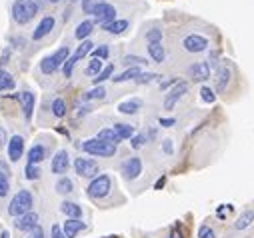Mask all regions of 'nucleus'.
Instances as JSON below:
<instances>
[{
	"mask_svg": "<svg viewBox=\"0 0 254 238\" xmlns=\"http://www.w3.org/2000/svg\"><path fill=\"white\" fill-rule=\"evenodd\" d=\"M104 94H106V90H104L102 88V86H94V88L92 90H88L86 94H84L82 96V100H100V98H104Z\"/></svg>",
	"mask_w": 254,
	"mask_h": 238,
	"instance_id": "nucleus-38",
	"label": "nucleus"
},
{
	"mask_svg": "<svg viewBox=\"0 0 254 238\" xmlns=\"http://www.w3.org/2000/svg\"><path fill=\"white\" fill-rule=\"evenodd\" d=\"M158 124L164 126V128H170V126L176 124V120H174V118H158Z\"/></svg>",
	"mask_w": 254,
	"mask_h": 238,
	"instance_id": "nucleus-51",
	"label": "nucleus"
},
{
	"mask_svg": "<svg viewBox=\"0 0 254 238\" xmlns=\"http://www.w3.org/2000/svg\"><path fill=\"white\" fill-rule=\"evenodd\" d=\"M0 238H10V234H8V232H6V230H4V232H2V234H0Z\"/></svg>",
	"mask_w": 254,
	"mask_h": 238,
	"instance_id": "nucleus-58",
	"label": "nucleus"
},
{
	"mask_svg": "<svg viewBox=\"0 0 254 238\" xmlns=\"http://www.w3.org/2000/svg\"><path fill=\"white\" fill-rule=\"evenodd\" d=\"M8 192H10L8 176H6V172H0V198H4Z\"/></svg>",
	"mask_w": 254,
	"mask_h": 238,
	"instance_id": "nucleus-40",
	"label": "nucleus"
},
{
	"mask_svg": "<svg viewBox=\"0 0 254 238\" xmlns=\"http://www.w3.org/2000/svg\"><path fill=\"white\" fill-rule=\"evenodd\" d=\"M112 72H114V66L112 64H108L106 68H102V72L98 74V76H94L92 78V82H94V86H100L104 80H108V78H112Z\"/></svg>",
	"mask_w": 254,
	"mask_h": 238,
	"instance_id": "nucleus-37",
	"label": "nucleus"
},
{
	"mask_svg": "<svg viewBox=\"0 0 254 238\" xmlns=\"http://www.w3.org/2000/svg\"><path fill=\"white\" fill-rule=\"evenodd\" d=\"M146 50H148V56H150L156 64H162V62H164L166 50H164V46H162V42H148Z\"/></svg>",
	"mask_w": 254,
	"mask_h": 238,
	"instance_id": "nucleus-18",
	"label": "nucleus"
},
{
	"mask_svg": "<svg viewBox=\"0 0 254 238\" xmlns=\"http://www.w3.org/2000/svg\"><path fill=\"white\" fill-rule=\"evenodd\" d=\"M38 10H40V4L36 2V0H14V4H12V20L16 24L24 26L38 14Z\"/></svg>",
	"mask_w": 254,
	"mask_h": 238,
	"instance_id": "nucleus-1",
	"label": "nucleus"
},
{
	"mask_svg": "<svg viewBox=\"0 0 254 238\" xmlns=\"http://www.w3.org/2000/svg\"><path fill=\"white\" fill-rule=\"evenodd\" d=\"M252 222H254V210H244V212L238 216V218H236L234 228H236V230H246Z\"/></svg>",
	"mask_w": 254,
	"mask_h": 238,
	"instance_id": "nucleus-25",
	"label": "nucleus"
},
{
	"mask_svg": "<svg viewBox=\"0 0 254 238\" xmlns=\"http://www.w3.org/2000/svg\"><path fill=\"white\" fill-rule=\"evenodd\" d=\"M50 238H66L64 230H62L58 224H52V230H50Z\"/></svg>",
	"mask_w": 254,
	"mask_h": 238,
	"instance_id": "nucleus-48",
	"label": "nucleus"
},
{
	"mask_svg": "<svg viewBox=\"0 0 254 238\" xmlns=\"http://www.w3.org/2000/svg\"><path fill=\"white\" fill-rule=\"evenodd\" d=\"M198 238H216V234H214V230L210 228L208 224H204V226H200V230H198Z\"/></svg>",
	"mask_w": 254,
	"mask_h": 238,
	"instance_id": "nucleus-46",
	"label": "nucleus"
},
{
	"mask_svg": "<svg viewBox=\"0 0 254 238\" xmlns=\"http://www.w3.org/2000/svg\"><path fill=\"white\" fill-rule=\"evenodd\" d=\"M44 156H46V148L42 144H34L26 154V162L28 164H40L42 160H44Z\"/></svg>",
	"mask_w": 254,
	"mask_h": 238,
	"instance_id": "nucleus-21",
	"label": "nucleus"
},
{
	"mask_svg": "<svg viewBox=\"0 0 254 238\" xmlns=\"http://www.w3.org/2000/svg\"><path fill=\"white\" fill-rule=\"evenodd\" d=\"M74 170L76 174L82 176V178H96L98 176V162L92 160V158H84V156H78L74 158Z\"/></svg>",
	"mask_w": 254,
	"mask_h": 238,
	"instance_id": "nucleus-8",
	"label": "nucleus"
},
{
	"mask_svg": "<svg viewBox=\"0 0 254 238\" xmlns=\"http://www.w3.org/2000/svg\"><path fill=\"white\" fill-rule=\"evenodd\" d=\"M30 238H44V230H42V228L38 226L36 230H32V234H30Z\"/></svg>",
	"mask_w": 254,
	"mask_h": 238,
	"instance_id": "nucleus-54",
	"label": "nucleus"
},
{
	"mask_svg": "<svg viewBox=\"0 0 254 238\" xmlns=\"http://www.w3.org/2000/svg\"><path fill=\"white\" fill-rule=\"evenodd\" d=\"M92 16H94V22H98L100 26L110 24V22H114V20H116V8L110 2L98 0V4L92 10Z\"/></svg>",
	"mask_w": 254,
	"mask_h": 238,
	"instance_id": "nucleus-7",
	"label": "nucleus"
},
{
	"mask_svg": "<svg viewBox=\"0 0 254 238\" xmlns=\"http://www.w3.org/2000/svg\"><path fill=\"white\" fill-rule=\"evenodd\" d=\"M70 2H72V4H74V2H78V0H70Z\"/></svg>",
	"mask_w": 254,
	"mask_h": 238,
	"instance_id": "nucleus-60",
	"label": "nucleus"
},
{
	"mask_svg": "<svg viewBox=\"0 0 254 238\" xmlns=\"http://www.w3.org/2000/svg\"><path fill=\"white\" fill-rule=\"evenodd\" d=\"M12 44H16V48H20V46L24 44V40H22V38H10V46H12Z\"/></svg>",
	"mask_w": 254,
	"mask_h": 238,
	"instance_id": "nucleus-55",
	"label": "nucleus"
},
{
	"mask_svg": "<svg viewBox=\"0 0 254 238\" xmlns=\"http://www.w3.org/2000/svg\"><path fill=\"white\" fill-rule=\"evenodd\" d=\"M52 58H54V62H56V66H64V62L70 58V50H68V46H60V48L52 54Z\"/></svg>",
	"mask_w": 254,
	"mask_h": 238,
	"instance_id": "nucleus-33",
	"label": "nucleus"
},
{
	"mask_svg": "<svg viewBox=\"0 0 254 238\" xmlns=\"http://www.w3.org/2000/svg\"><path fill=\"white\" fill-rule=\"evenodd\" d=\"M200 98L206 104H214L216 102V90L210 88V86H202V88H200Z\"/></svg>",
	"mask_w": 254,
	"mask_h": 238,
	"instance_id": "nucleus-36",
	"label": "nucleus"
},
{
	"mask_svg": "<svg viewBox=\"0 0 254 238\" xmlns=\"http://www.w3.org/2000/svg\"><path fill=\"white\" fill-rule=\"evenodd\" d=\"M14 86H16V80L10 72H6L4 68H0V92H4V90H14Z\"/></svg>",
	"mask_w": 254,
	"mask_h": 238,
	"instance_id": "nucleus-26",
	"label": "nucleus"
},
{
	"mask_svg": "<svg viewBox=\"0 0 254 238\" xmlns=\"http://www.w3.org/2000/svg\"><path fill=\"white\" fill-rule=\"evenodd\" d=\"M108 56H110V48H108L106 44H102V46H98V48H94V50H92V58L106 60Z\"/></svg>",
	"mask_w": 254,
	"mask_h": 238,
	"instance_id": "nucleus-41",
	"label": "nucleus"
},
{
	"mask_svg": "<svg viewBox=\"0 0 254 238\" xmlns=\"http://www.w3.org/2000/svg\"><path fill=\"white\" fill-rule=\"evenodd\" d=\"M146 40H148V42H160V40H162V30H158V28L148 30V32H146Z\"/></svg>",
	"mask_w": 254,
	"mask_h": 238,
	"instance_id": "nucleus-45",
	"label": "nucleus"
},
{
	"mask_svg": "<svg viewBox=\"0 0 254 238\" xmlns=\"http://www.w3.org/2000/svg\"><path fill=\"white\" fill-rule=\"evenodd\" d=\"M162 150H164V154H172V152H174L172 140H164V142H162Z\"/></svg>",
	"mask_w": 254,
	"mask_h": 238,
	"instance_id": "nucleus-49",
	"label": "nucleus"
},
{
	"mask_svg": "<svg viewBox=\"0 0 254 238\" xmlns=\"http://www.w3.org/2000/svg\"><path fill=\"white\" fill-rule=\"evenodd\" d=\"M156 78H160V74H154V72H142V74L136 78V84H148V82H152V80H156Z\"/></svg>",
	"mask_w": 254,
	"mask_h": 238,
	"instance_id": "nucleus-43",
	"label": "nucleus"
},
{
	"mask_svg": "<svg viewBox=\"0 0 254 238\" xmlns=\"http://www.w3.org/2000/svg\"><path fill=\"white\" fill-rule=\"evenodd\" d=\"M74 66H76V60L70 56V58L64 62V66H62V72H64V76H66V78H70V76H72V70H74Z\"/></svg>",
	"mask_w": 254,
	"mask_h": 238,
	"instance_id": "nucleus-44",
	"label": "nucleus"
},
{
	"mask_svg": "<svg viewBox=\"0 0 254 238\" xmlns=\"http://www.w3.org/2000/svg\"><path fill=\"white\" fill-rule=\"evenodd\" d=\"M46 2H50V4H58L60 0H46Z\"/></svg>",
	"mask_w": 254,
	"mask_h": 238,
	"instance_id": "nucleus-59",
	"label": "nucleus"
},
{
	"mask_svg": "<svg viewBox=\"0 0 254 238\" xmlns=\"http://www.w3.org/2000/svg\"><path fill=\"white\" fill-rule=\"evenodd\" d=\"M106 238H116V236H106Z\"/></svg>",
	"mask_w": 254,
	"mask_h": 238,
	"instance_id": "nucleus-61",
	"label": "nucleus"
},
{
	"mask_svg": "<svg viewBox=\"0 0 254 238\" xmlns=\"http://www.w3.org/2000/svg\"><path fill=\"white\" fill-rule=\"evenodd\" d=\"M142 74V70H140V66H130V68H126L122 74H118V76H114L112 78V82H116V84H120V82H128V80H136L138 76Z\"/></svg>",
	"mask_w": 254,
	"mask_h": 238,
	"instance_id": "nucleus-24",
	"label": "nucleus"
},
{
	"mask_svg": "<svg viewBox=\"0 0 254 238\" xmlns=\"http://www.w3.org/2000/svg\"><path fill=\"white\" fill-rule=\"evenodd\" d=\"M146 142H148V136H146V134H142V132H140V134H134V136L130 138V146H132L134 150L142 148Z\"/></svg>",
	"mask_w": 254,
	"mask_h": 238,
	"instance_id": "nucleus-42",
	"label": "nucleus"
},
{
	"mask_svg": "<svg viewBox=\"0 0 254 238\" xmlns=\"http://www.w3.org/2000/svg\"><path fill=\"white\" fill-rule=\"evenodd\" d=\"M56 192L58 194H70L72 190H74V184H72V180L70 178H66V176H62V178H58L56 180Z\"/></svg>",
	"mask_w": 254,
	"mask_h": 238,
	"instance_id": "nucleus-31",
	"label": "nucleus"
},
{
	"mask_svg": "<svg viewBox=\"0 0 254 238\" xmlns=\"http://www.w3.org/2000/svg\"><path fill=\"white\" fill-rule=\"evenodd\" d=\"M8 58H10V48H6L2 52V56H0V68H4L6 64H8Z\"/></svg>",
	"mask_w": 254,
	"mask_h": 238,
	"instance_id": "nucleus-50",
	"label": "nucleus"
},
{
	"mask_svg": "<svg viewBox=\"0 0 254 238\" xmlns=\"http://www.w3.org/2000/svg\"><path fill=\"white\" fill-rule=\"evenodd\" d=\"M112 128H114V130L118 132V136H120L122 140H126V138H132V136H134V126H132V124H124V122H118V124H114Z\"/></svg>",
	"mask_w": 254,
	"mask_h": 238,
	"instance_id": "nucleus-29",
	"label": "nucleus"
},
{
	"mask_svg": "<svg viewBox=\"0 0 254 238\" xmlns=\"http://www.w3.org/2000/svg\"><path fill=\"white\" fill-rule=\"evenodd\" d=\"M122 64H126V66H144V64H148V60L146 58H142V56H136V54H126L124 58H122Z\"/></svg>",
	"mask_w": 254,
	"mask_h": 238,
	"instance_id": "nucleus-34",
	"label": "nucleus"
},
{
	"mask_svg": "<svg viewBox=\"0 0 254 238\" xmlns=\"http://www.w3.org/2000/svg\"><path fill=\"white\" fill-rule=\"evenodd\" d=\"M94 20H82V22L76 26V30H74V38L76 40H88V36L92 34V30H94Z\"/></svg>",
	"mask_w": 254,
	"mask_h": 238,
	"instance_id": "nucleus-20",
	"label": "nucleus"
},
{
	"mask_svg": "<svg viewBox=\"0 0 254 238\" xmlns=\"http://www.w3.org/2000/svg\"><path fill=\"white\" fill-rule=\"evenodd\" d=\"M38 176H40V168H38V164H28V162H26L24 178H26V180H38Z\"/></svg>",
	"mask_w": 254,
	"mask_h": 238,
	"instance_id": "nucleus-39",
	"label": "nucleus"
},
{
	"mask_svg": "<svg viewBox=\"0 0 254 238\" xmlns=\"http://www.w3.org/2000/svg\"><path fill=\"white\" fill-rule=\"evenodd\" d=\"M4 142H8L6 140V132H4V128H0V148L4 146Z\"/></svg>",
	"mask_w": 254,
	"mask_h": 238,
	"instance_id": "nucleus-56",
	"label": "nucleus"
},
{
	"mask_svg": "<svg viewBox=\"0 0 254 238\" xmlns=\"http://www.w3.org/2000/svg\"><path fill=\"white\" fill-rule=\"evenodd\" d=\"M178 82H180L178 78H170V80H166V82H162V84H160V90L170 88V86H174V84H178Z\"/></svg>",
	"mask_w": 254,
	"mask_h": 238,
	"instance_id": "nucleus-52",
	"label": "nucleus"
},
{
	"mask_svg": "<svg viewBox=\"0 0 254 238\" xmlns=\"http://www.w3.org/2000/svg\"><path fill=\"white\" fill-rule=\"evenodd\" d=\"M18 102H20V108H22V114H24V120L30 122L32 120V112H34V94L30 90H24L18 94Z\"/></svg>",
	"mask_w": 254,
	"mask_h": 238,
	"instance_id": "nucleus-15",
	"label": "nucleus"
},
{
	"mask_svg": "<svg viewBox=\"0 0 254 238\" xmlns=\"http://www.w3.org/2000/svg\"><path fill=\"white\" fill-rule=\"evenodd\" d=\"M60 212L66 214L68 218H82V208L76 202H70V200H64L60 204Z\"/></svg>",
	"mask_w": 254,
	"mask_h": 238,
	"instance_id": "nucleus-23",
	"label": "nucleus"
},
{
	"mask_svg": "<svg viewBox=\"0 0 254 238\" xmlns=\"http://www.w3.org/2000/svg\"><path fill=\"white\" fill-rule=\"evenodd\" d=\"M96 4H98V0H82V10H84V14H92V10H94Z\"/></svg>",
	"mask_w": 254,
	"mask_h": 238,
	"instance_id": "nucleus-47",
	"label": "nucleus"
},
{
	"mask_svg": "<svg viewBox=\"0 0 254 238\" xmlns=\"http://www.w3.org/2000/svg\"><path fill=\"white\" fill-rule=\"evenodd\" d=\"M110 190H112V178L108 174H98L86 186V196L90 200H102V198L108 196Z\"/></svg>",
	"mask_w": 254,
	"mask_h": 238,
	"instance_id": "nucleus-2",
	"label": "nucleus"
},
{
	"mask_svg": "<svg viewBox=\"0 0 254 238\" xmlns=\"http://www.w3.org/2000/svg\"><path fill=\"white\" fill-rule=\"evenodd\" d=\"M52 114L56 118H64V114H66V102L62 100V98H54L52 100Z\"/></svg>",
	"mask_w": 254,
	"mask_h": 238,
	"instance_id": "nucleus-35",
	"label": "nucleus"
},
{
	"mask_svg": "<svg viewBox=\"0 0 254 238\" xmlns=\"http://www.w3.org/2000/svg\"><path fill=\"white\" fill-rule=\"evenodd\" d=\"M96 138H100V140H104V142H110V144L122 142V138L118 136V132L114 130V128H102V130L96 134Z\"/></svg>",
	"mask_w": 254,
	"mask_h": 238,
	"instance_id": "nucleus-27",
	"label": "nucleus"
},
{
	"mask_svg": "<svg viewBox=\"0 0 254 238\" xmlns=\"http://www.w3.org/2000/svg\"><path fill=\"white\" fill-rule=\"evenodd\" d=\"M100 72H102V60L100 58H92L86 64V68H84V74L86 76H98Z\"/></svg>",
	"mask_w": 254,
	"mask_h": 238,
	"instance_id": "nucleus-32",
	"label": "nucleus"
},
{
	"mask_svg": "<svg viewBox=\"0 0 254 238\" xmlns=\"http://www.w3.org/2000/svg\"><path fill=\"white\" fill-rule=\"evenodd\" d=\"M54 22L56 20L52 18V16H44L38 22V26H36V30L32 32V40H42L44 36H48L52 30H54Z\"/></svg>",
	"mask_w": 254,
	"mask_h": 238,
	"instance_id": "nucleus-16",
	"label": "nucleus"
},
{
	"mask_svg": "<svg viewBox=\"0 0 254 238\" xmlns=\"http://www.w3.org/2000/svg\"><path fill=\"white\" fill-rule=\"evenodd\" d=\"M232 80H234V70H232L230 64H222V66H218V70L214 74V90H216V94H226Z\"/></svg>",
	"mask_w": 254,
	"mask_h": 238,
	"instance_id": "nucleus-6",
	"label": "nucleus"
},
{
	"mask_svg": "<svg viewBox=\"0 0 254 238\" xmlns=\"http://www.w3.org/2000/svg\"><path fill=\"white\" fill-rule=\"evenodd\" d=\"M80 148H82L86 154H90V156H100V158H110V156L116 154V144L104 142V140H100V138L84 140V142L80 144Z\"/></svg>",
	"mask_w": 254,
	"mask_h": 238,
	"instance_id": "nucleus-3",
	"label": "nucleus"
},
{
	"mask_svg": "<svg viewBox=\"0 0 254 238\" xmlns=\"http://www.w3.org/2000/svg\"><path fill=\"white\" fill-rule=\"evenodd\" d=\"M186 72L194 82H206L210 78V64L208 62H194V64H190Z\"/></svg>",
	"mask_w": 254,
	"mask_h": 238,
	"instance_id": "nucleus-12",
	"label": "nucleus"
},
{
	"mask_svg": "<svg viewBox=\"0 0 254 238\" xmlns=\"http://www.w3.org/2000/svg\"><path fill=\"white\" fill-rule=\"evenodd\" d=\"M94 50V44H92V40H82L80 42V46L76 48V52L72 54V58L78 62L80 58H84V56H86V54H90Z\"/></svg>",
	"mask_w": 254,
	"mask_h": 238,
	"instance_id": "nucleus-28",
	"label": "nucleus"
},
{
	"mask_svg": "<svg viewBox=\"0 0 254 238\" xmlns=\"http://www.w3.org/2000/svg\"><path fill=\"white\" fill-rule=\"evenodd\" d=\"M128 26H130L128 20H124V18H116L114 22H110V24H104V26H102V30H106L108 34L118 36V34H124L126 30H128Z\"/></svg>",
	"mask_w": 254,
	"mask_h": 238,
	"instance_id": "nucleus-19",
	"label": "nucleus"
},
{
	"mask_svg": "<svg viewBox=\"0 0 254 238\" xmlns=\"http://www.w3.org/2000/svg\"><path fill=\"white\" fill-rule=\"evenodd\" d=\"M120 172H122V176L126 180H136L140 174H142V160L138 156H130V158H126L120 166Z\"/></svg>",
	"mask_w": 254,
	"mask_h": 238,
	"instance_id": "nucleus-9",
	"label": "nucleus"
},
{
	"mask_svg": "<svg viewBox=\"0 0 254 238\" xmlns=\"http://www.w3.org/2000/svg\"><path fill=\"white\" fill-rule=\"evenodd\" d=\"M210 46V40L202 34H188L182 38V50L188 54H202Z\"/></svg>",
	"mask_w": 254,
	"mask_h": 238,
	"instance_id": "nucleus-5",
	"label": "nucleus"
},
{
	"mask_svg": "<svg viewBox=\"0 0 254 238\" xmlns=\"http://www.w3.org/2000/svg\"><path fill=\"white\" fill-rule=\"evenodd\" d=\"M186 92H188V82L180 80L178 84H174L172 88H170V92H168L166 98H164V110H172V108L176 106V102H178Z\"/></svg>",
	"mask_w": 254,
	"mask_h": 238,
	"instance_id": "nucleus-10",
	"label": "nucleus"
},
{
	"mask_svg": "<svg viewBox=\"0 0 254 238\" xmlns=\"http://www.w3.org/2000/svg\"><path fill=\"white\" fill-rule=\"evenodd\" d=\"M164 184H166V176H160V178L156 180V184H154V190H162Z\"/></svg>",
	"mask_w": 254,
	"mask_h": 238,
	"instance_id": "nucleus-53",
	"label": "nucleus"
},
{
	"mask_svg": "<svg viewBox=\"0 0 254 238\" xmlns=\"http://www.w3.org/2000/svg\"><path fill=\"white\" fill-rule=\"evenodd\" d=\"M84 228H86V224H84L80 218H68L64 222V226H62V230H64L66 238H76Z\"/></svg>",
	"mask_w": 254,
	"mask_h": 238,
	"instance_id": "nucleus-17",
	"label": "nucleus"
},
{
	"mask_svg": "<svg viewBox=\"0 0 254 238\" xmlns=\"http://www.w3.org/2000/svg\"><path fill=\"white\" fill-rule=\"evenodd\" d=\"M6 152H8L10 162H18L20 158H22V154H24V138L20 134L10 136L8 146H6Z\"/></svg>",
	"mask_w": 254,
	"mask_h": 238,
	"instance_id": "nucleus-11",
	"label": "nucleus"
},
{
	"mask_svg": "<svg viewBox=\"0 0 254 238\" xmlns=\"http://www.w3.org/2000/svg\"><path fill=\"white\" fill-rule=\"evenodd\" d=\"M168 238H182V234H180V230H176V228H174V230L170 232V236H168Z\"/></svg>",
	"mask_w": 254,
	"mask_h": 238,
	"instance_id": "nucleus-57",
	"label": "nucleus"
},
{
	"mask_svg": "<svg viewBox=\"0 0 254 238\" xmlns=\"http://www.w3.org/2000/svg\"><path fill=\"white\" fill-rule=\"evenodd\" d=\"M32 204H34L32 192H30V190H20L18 194H14V198H12L10 204H8V214L14 216V218H18V216L30 212V210H32Z\"/></svg>",
	"mask_w": 254,
	"mask_h": 238,
	"instance_id": "nucleus-4",
	"label": "nucleus"
},
{
	"mask_svg": "<svg viewBox=\"0 0 254 238\" xmlns=\"http://www.w3.org/2000/svg\"><path fill=\"white\" fill-rule=\"evenodd\" d=\"M38 214L36 212H26V214H22V216H18V218L14 220V226L18 228V230H22V232H32V230H36L38 228Z\"/></svg>",
	"mask_w": 254,
	"mask_h": 238,
	"instance_id": "nucleus-13",
	"label": "nucleus"
},
{
	"mask_svg": "<svg viewBox=\"0 0 254 238\" xmlns=\"http://www.w3.org/2000/svg\"><path fill=\"white\" fill-rule=\"evenodd\" d=\"M142 108V100L138 98H132V100H124L118 104V112L120 114H136Z\"/></svg>",
	"mask_w": 254,
	"mask_h": 238,
	"instance_id": "nucleus-22",
	"label": "nucleus"
},
{
	"mask_svg": "<svg viewBox=\"0 0 254 238\" xmlns=\"http://www.w3.org/2000/svg\"><path fill=\"white\" fill-rule=\"evenodd\" d=\"M70 168V156L66 150H58V152L54 154L52 162H50V170L52 174H64V172Z\"/></svg>",
	"mask_w": 254,
	"mask_h": 238,
	"instance_id": "nucleus-14",
	"label": "nucleus"
},
{
	"mask_svg": "<svg viewBox=\"0 0 254 238\" xmlns=\"http://www.w3.org/2000/svg\"><path fill=\"white\" fill-rule=\"evenodd\" d=\"M56 70H58V66H56V62H54L52 56H44L40 60V72L42 74H54Z\"/></svg>",
	"mask_w": 254,
	"mask_h": 238,
	"instance_id": "nucleus-30",
	"label": "nucleus"
}]
</instances>
